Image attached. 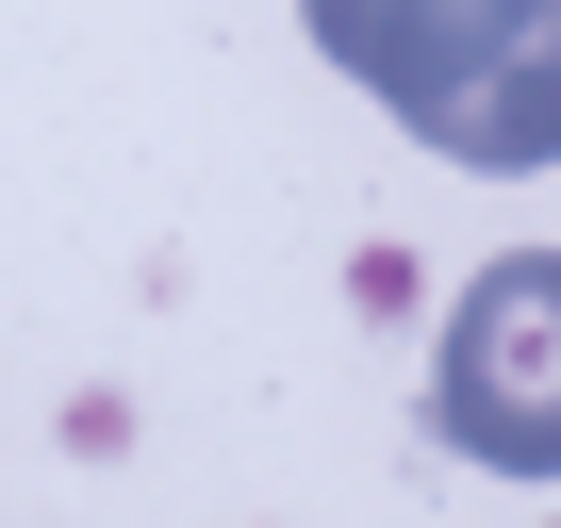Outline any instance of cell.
Here are the masks:
<instances>
[{"instance_id": "cell-1", "label": "cell", "mask_w": 561, "mask_h": 528, "mask_svg": "<svg viewBox=\"0 0 561 528\" xmlns=\"http://www.w3.org/2000/svg\"><path fill=\"white\" fill-rule=\"evenodd\" d=\"M298 18L430 165H561V0H298Z\"/></svg>"}, {"instance_id": "cell-2", "label": "cell", "mask_w": 561, "mask_h": 528, "mask_svg": "<svg viewBox=\"0 0 561 528\" xmlns=\"http://www.w3.org/2000/svg\"><path fill=\"white\" fill-rule=\"evenodd\" d=\"M430 429L462 462H495V479H561V248H495L446 298Z\"/></svg>"}]
</instances>
